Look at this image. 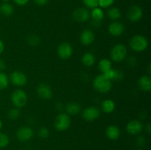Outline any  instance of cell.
I'll return each mask as SVG.
<instances>
[{"label": "cell", "mask_w": 151, "mask_h": 150, "mask_svg": "<svg viewBox=\"0 0 151 150\" xmlns=\"http://www.w3.org/2000/svg\"><path fill=\"white\" fill-rule=\"evenodd\" d=\"M137 150H142V149H137Z\"/></svg>", "instance_id": "42"}, {"label": "cell", "mask_w": 151, "mask_h": 150, "mask_svg": "<svg viewBox=\"0 0 151 150\" xmlns=\"http://www.w3.org/2000/svg\"><path fill=\"white\" fill-rule=\"evenodd\" d=\"M93 86L94 89L102 94H106L111 91L112 87L111 80L108 79L102 74L94 78L93 81Z\"/></svg>", "instance_id": "1"}, {"label": "cell", "mask_w": 151, "mask_h": 150, "mask_svg": "<svg viewBox=\"0 0 151 150\" xmlns=\"http://www.w3.org/2000/svg\"><path fill=\"white\" fill-rule=\"evenodd\" d=\"M98 68L102 73L105 74L111 69H112L111 62L109 59H102L98 63Z\"/></svg>", "instance_id": "24"}, {"label": "cell", "mask_w": 151, "mask_h": 150, "mask_svg": "<svg viewBox=\"0 0 151 150\" xmlns=\"http://www.w3.org/2000/svg\"><path fill=\"white\" fill-rule=\"evenodd\" d=\"M27 39V41L29 45L32 46H36L40 43V38L38 35H35V34H31V35H29Z\"/></svg>", "instance_id": "28"}, {"label": "cell", "mask_w": 151, "mask_h": 150, "mask_svg": "<svg viewBox=\"0 0 151 150\" xmlns=\"http://www.w3.org/2000/svg\"><path fill=\"white\" fill-rule=\"evenodd\" d=\"M143 12L141 7L138 5H132L128 10L127 17L131 21H139L142 18Z\"/></svg>", "instance_id": "9"}, {"label": "cell", "mask_w": 151, "mask_h": 150, "mask_svg": "<svg viewBox=\"0 0 151 150\" xmlns=\"http://www.w3.org/2000/svg\"><path fill=\"white\" fill-rule=\"evenodd\" d=\"M6 67V64H5V62H4V60L0 58V71H2L5 69Z\"/></svg>", "instance_id": "36"}, {"label": "cell", "mask_w": 151, "mask_h": 150, "mask_svg": "<svg viewBox=\"0 0 151 150\" xmlns=\"http://www.w3.org/2000/svg\"><path fill=\"white\" fill-rule=\"evenodd\" d=\"M38 135L41 138L45 139V138H48L49 135H50V130H49L48 128L46 127V126H41V127L38 129Z\"/></svg>", "instance_id": "30"}, {"label": "cell", "mask_w": 151, "mask_h": 150, "mask_svg": "<svg viewBox=\"0 0 151 150\" xmlns=\"http://www.w3.org/2000/svg\"><path fill=\"white\" fill-rule=\"evenodd\" d=\"M98 1L99 0H83L84 4L88 8H95L98 7Z\"/></svg>", "instance_id": "31"}, {"label": "cell", "mask_w": 151, "mask_h": 150, "mask_svg": "<svg viewBox=\"0 0 151 150\" xmlns=\"http://www.w3.org/2000/svg\"><path fill=\"white\" fill-rule=\"evenodd\" d=\"M4 50V44L3 41L0 39V54H2Z\"/></svg>", "instance_id": "37"}, {"label": "cell", "mask_w": 151, "mask_h": 150, "mask_svg": "<svg viewBox=\"0 0 151 150\" xmlns=\"http://www.w3.org/2000/svg\"><path fill=\"white\" fill-rule=\"evenodd\" d=\"M1 127H2V121L0 120V129H1Z\"/></svg>", "instance_id": "39"}, {"label": "cell", "mask_w": 151, "mask_h": 150, "mask_svg": "<svg viewBox=\"0 0 151 150\" xmlns=\"http://www.w3.org/2000/svg\"><path fill=\"white\" fill-rule=\"evenodd\" d=\"M81 61H82V63L84 66H86V67H90V66H92L95 63V56L92 53L86 52L83 55Z\"/></svg>", "instance_id": "21"}, {"label": "cell", "mask_w": 151, "mask_h": 150, "mask_svg": "<svg viewBox=\"0 0 151 150\" xmlns=\"http://www.w3.org/2000/svg\"><path fill=\"white\" fill-rule=\"evenodd\" d=\"M37 94L40 98L48 100L52 97V90L47 84L41 83L37 88Z\"/></svg>", "instance_id": "11"}, {"label": "cell", "mask_w": 151, "mask_h": 150, "mask_svg": "<svg viewBox=\"0 0 151 150\" xmlns=\"http://www.w3.org/2000/svg\"><path fill=\"white\" fill-rule=\"evenodd\" d=\"M1 1H2L3 2H8V1H10V0H1Z\"/></svg>", "instance_id": "41"}, {"label": "cell", "mask_w": 151, "mask_h": 150, "mask_svg": "<svg viewBox=\"0 0 151 150\" xmlns=\"http://www.w3.org/2000/svg\"><path fill=\"white\" fill-rule=\"evenodd\" d=\"M100 111L97 107L90 106L83 111V118L88 121H93L100 117Z\"/></svg>", "instance_id": "8"}, {"label": "cell", "mask_w": 151, "mask_h": 150, "mask_svg": "<svg viewBox=\"0 0 151 150\" xmlns=\"http://www.w3.org/2000/svg\"><path fill=\"white\" fill-rule=\"evenodd\" d=\"M10 142L8 136L5 133L0 132V149L5 148L7 146Z\"/></svg>", "instance_id": "29"}, {"label": "cell", "mask_w": 151, "mask_h": 150, "mask_svg": "<svg viewBox=\"0 0 151 150\" xmlns=\"http://www.w3.org/2000/svg\"><path fill=\"white\" fill-rule=\"evenodd\" d=\"M90 16L94 23H100L104 18V13L100 7H95L92 9Z\"/></svg>", "instance_id": "20"}, {"label": "cell", "mask_w": 151, "mask_h": 150, "mask_svg": "<svg viewBox=\"0 0 151 150\" xmlns=\"http://www.w3.org/2000/svg\"><path fill=\"white\" fill-rule=\"evenodd\" d=\"M55 127L58 131L66 130L71 125V118L67 113H60L55 120Z\"/></svg>", "instance_id": "5"}, {"label": "cell", "mask_w": 151, "mask_h": 150, "mask_svg": "<svg viewBox=\"0 0 151 150\" xmlns=\"http://www.w3.org/2000/svg\"><path fill=\"white\" fill-rule=\"evenodd\" d=\"M14 1L18 4V5L24 6L26 4H27L29 0H14Z\"/></svg>", "instance_id": "35"}, {"label": "cell", "mask_w": 151, "mask_h": 150, "mask_svg": "<svg viewBox=\"0 0 151 150\" xmlns=\"http://www.w3.org/2000/svg\"><path fill=\"white\" fill-rule=\"evenodd\" d=\"M146 130H147V133L148 134L151 133V125L150 122H148V123L147 124V125H146Z\"/></svg>", "instance_id": "38"}, {"label": "cell", "mask_w": 151, "mask_h": 150, "mask_svg": "<svg viewBox=\"0 0 151 150\" xmlns=\"http://www.w3.org/2000/svg\"><path fill=\"white\" fill-rule=\"evenodd\" d=\"M108 30H109L110 35H111L112 36L118 37L120 36L123 33L124 30H125V26L120 22L114 21L109 24Z\"/></svg>", "instance_id": "14"}, {"label": "cell", "mask_w": 151, "mask_h": 150, "mask_svg": "<svg viewBox=\"0 0 151 150\" xmlns=\"http://www.w3.org/2000/svg\"><path fill=\"white\" fill-rule=\"evenodd\" d=\"M143 125L139 120H132L126 125V130L131 135H138L142 132Z\"/></svg>", "instance_id": "13"}, {"label": "cell", "mask_w": 151, "mask_h": 150, "mask_svg": "<svg viewBox=\"0 0 151 150\" xmlns=\"http://www.w3.org/2000/svg\"><path fill=\"white\" fill-rule=\"evenodd\" d=\"M106 135L109 139L114 141L119 138L120 135V130L119 127L115 125H111L107 127L106 130Z\"/></svg>", "instance_id": "17"}, {"label": "cell", "mask_w": 151, "mask_h": 150, "mask_svg": "<svg viewBox=\"0 0 151 150\" xmlns=\"http://www.w3.org/2000/svg\"><path fill=\"white\" fill-rule=\"evenodd\" d=\"M81 42L83 45L88 46L92 44L94 41V34L92 31L89 29H85L83 31L80 36Z\"/></svg>", "instance_id": "15"}, {"label": "cell", "mask_w": 151, "mask_h": 150, "mask_svg": "<svg viewBox=\"0 0 151 150\" xmlns=\"http://www.w3.org/2000/svg\"><path fill=\"white\" fill-rule=\"evenodd\" d=\"M72 16L76 21L85 22L90 18V13L86 8L79 7L74 10Z\"/></svg>", "instance_id": "12"}, {"label": "cell", "mask_w": 151, "mask_h": 150, "mask_svg": "<svg viewBox=\"0 0 151 150\" xmlns=\"http://www.w3.org/2000/svg\"><path fill=\"white\" fill-rule=\"evenodd\" d=\"M32 136H33V131L29 126H27L19 128L16 133V137H17L18 140L22 141V142L29 141L32 138Z\"/></svg>", "instance_id": "10"}, {"label": "cell", "mask_w": 151, "mask_h": 150, "mask_svg": "<svg viewBox=\"0 0 151 150\" xmlns=\"http://www.w3.org/2000/svg\"><path fill=\"white\" fill-rule=\"evenodd\" d=\"M10 80L16 86H24L27 82V78L24 73L19 71H15L10 75Z\"/></svg>", "instance_id": "6"}, {"label": "cell", "mask_w": 151, "mask_h": 150, "mask_svg": "<svg viewBox=\"0 0 151 150\" xmlns=\"http://www.w3.org/2000/svg\"><path fill=\"white\" fill-rule=\"evenodd\" d=\"M127 55V48L124 44H116L111 51V58L113 61L119 63L123 61Z\"/></svg>", "instance_id": "4"}, {"label": "cell", "mask_w": 151, "mask_h": 150, "mask_svg": "<svg viewBox=\"0 0 151 150\" xmlns=\"http://www.w3.org/2000/svg\"><path fill=\"white\" fill-rule=\"evenodd\" d=\"M81 104L76 101H72L66 104V110L67 114L69 115H77L81 112Z\"/></svg>", "instance_id": "19"}, {"label": "cell", "mask_w": 151, "mask_h": 150, "mask_svg": "<svg viewBox=\"0 0 151 150\" xmlns=\"http://www.w3.org/2000/svg\"><path fill=\"white\" fill-rule=\"evenodd\" d=\"M107 14L109 19L114 21L120 19L121 16H122V13H121L120 10H119L118 7H113L109 8L107 12Z\"/></svg>", "instance_id": "25"}, {"label": "cell", "mask_w": 151, "mask_h": 150, "mask_svg": "<svg viewBox=\"0 0 151 150\" xmlns=\"http://www.w3.org/2000/svg\"><path fill=\"white\" fill-rule=\"evenodd\" d=\"M138 85L143 91L149 92L151 90V78L150 76L143 75L138 81Z\"/></svg>", "instance_id": "16"}, {"label": "cell", "mask_w": 151, "mask_h": 150, "mask_svg": "<svg viewBox=\"0 0 151 150\" xmlns=\"http://www.w3.org/2000/svg\"><path fill=\"white\" fill-rule=\"evenodd\" d=\"M114 2V0H99L98 6H100L102 8H107L111 7Z\"/></svg>", "instance_id": "32"}, {"label": "cell", "mask_w": 151, "mask_h": 150, "mask_svg": "<svg viewBox=\"0 0 151 150\" xmlns=\"http://www.w3.org/2000/svg\"><path fill=\"white\" fill-rule=\"evenodd\" d=\"M9 78L5 73L0 71V91L4 90L8 86Z\"/></svg>", "instance_id": "26"}, {"label": "cell", "mask_w": 151, "mask_h": 150, "mask_svg": "<svg viewBox=\"0 0 151 150\" xmlns=\"http://www.w3.org/2000/svg\"><path fill=\"white\" fill-rule=\"evenodd\" d=\"M104 76H106L108 79L110 80H116V81H120L123 79V73L122 71L116 69H111L110 70L108 71L105 74H103Z\"/></svg>", "instance_id": "18"}, {"label": "cell", "mask_w": 151, "mask_h": 150, "mask_svg": "<svg viewBox=\"0 0 151 150\" xmlns=\"http://www.w3.org/2000/svg\"><path fill=\"white\" fill-rule=\"evenodd\" d=\"M148 73L150 74V64L148 66Z\"/></svg>", "instance_id": "40"}, {"label": "cell", "mask_w": 151, "mask_h": 150, "mask_svg": "<svg viewBox=\"0 0 151 150\" xmlns=\"http://www.w3.org/2000/svg\"><path fill=\"white\" fill-rule=\"evenodd\" d=\"M73 53V49L69 43H62L58 47V54L61 60H68Z\"/></svg>", "instance_id": "7"}, {"label": "cell", "mask_w": 151, "mask_h": 150, "mask_svg": "<svg viewBox=\"0 0 151 150\" xmlns=\"http://www.w3.org/2000/svg\"><path fill=\"white\" fill-rule=\"evenodd\" d=\"M101 108L104 113H111L114 110L115 103L111 99H106L102 102Z\"/></svg>", "instance_id": "23"}, {"label": "cell", "mask_w": 151, "mask_h": 150, "mask_svg": "<svg viewBox=\"0 0 151 150\" xmlns=\"http://www.w3.org/2000/svg\"><path fill=\"white\" fill-rule=\"evenodd\" d=\"M21 112L19 108L18 107H14V108L10 109V110L7 113V117L10 119H12V120H14V119H18V118L20 116Z\"/></svg>", "instance_id": "27"}, {"label": "cell", "mask_w": 151, "mask_h": 150, "mask_svg": "<svg viewBox=\"0 0 151 150\" xmlns=\"http://www.w3.org/2000/svg\"><path fill=\"white\" fill-rule=\"evenodd\" d=\"M14 11L13 5L8 2H3L0 4V13L4 16H11Z\"/></svg>", "instance_id": "22"}, {"label": "cell", "mask_w": 151, "mask_h": 150, "mask_svg": "<svg viewBox=\"0 0 151 150\" xmlns=\"http://www.w3.org/2000/svg\"><path fill=\"white\" fill-rule=\"evenodd\" d=\"M129 46L131 49L137 52L145 51L148 46V41L147 38L141 35H136L131 38Z\"/></svg>", "instance_id": "2"}, {"label": "cell", "mask_w": 151, "mask_h": 150, "mask_svg": "<svg viewBox=\"0 0 151 150\" xmlns=\"http://www.w3.org/2000/svg\"><path fill=\"white\" fill-rule=\"evenodd\" d=\"M12 103L18 108L24 107L28 101V97L26 92L22 89H17L13 92L11 95Z\"/></svg>", "instance_id": "3"}, {"label": "cell", "mask_w": 151, "mask_h": 150, "mask_svg": "<svg viewBox=\"0 0 151 150\" xmlns=\"http://www.w3.org/2000/svg\"><path fill=\"white\" fill-rule=\"evenodd\" d=\"M35 3L39 6H44L48 3L49 0H34Z\"/></svg>", "instance_id": "33"}, {"label": "cell", "mask_w": 151, "mask_h": 150, "mask_svg": "<svg viewBox=\"0 0 151 150\" xmlns=\"http://www.w3.org/2000/svg\"><path fill=\"white\" fill-rule=\"evenodd\" d=\"M21 150H24V149H21Z\"/></svg>", "instance_id": "43"}, {"label": "cell", "mask_w": 151, "mask_h": 150, "mask_svg": "<svg viewBox=\"0 0 151 150\" xmlns=\"http://www.w3.org/2000/svg\"><path fill=\"white\" fill-rule=\"evenodd\" d=\"M145 139L142 136H140L137 138V144L139 146H142L145 145Z\"/></svg>", "instance_id": "34"}]
</instances>
